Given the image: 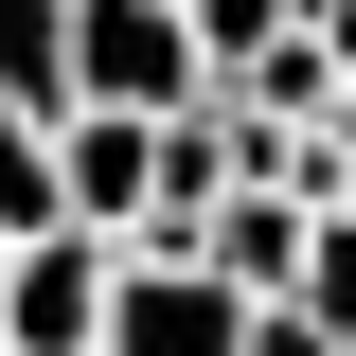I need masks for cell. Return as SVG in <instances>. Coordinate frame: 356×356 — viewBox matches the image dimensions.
Here are the masks:
<instances>
[{"instance_id": "cell-1", "label": "cell", "mask_w": 356, "mask_h": 356, "mask_svg": "<svg viewBox=\"0 0 356 356\" xmlns=\"http://www.w3.org/2000/svg\"><path fill=\"white\" fill-rule=\"evenodd\" d=\"M196 18L178 0H72V107H125V125H178L196 107Z\"/></svg>"}, {"instance_id": "cell-2", "label": "cell", "mask_w": 356, "mask_h": 356, "mask_svg": "<svg viewBox=\"0 0 356 356\" xmlns=\"http://www.w3.org/2000/svg\"><path fill=\"white\" fill-rule=\"evenodd\" d=\"M107 285H125L107 232H36V250H0V356H89V339H107Z\"/></svg>"}, {"instance_id": "cell-3", "label": "cell", "mask_w": 356, "mask_h": 356, "mask_svg": "<svg viewBox=\"0 0 356 356\" xmlns=\"http://www.w3.org/2000/svg\"><path fill=\"white\" fill-rule=\"evenodd\" d=\"M54 196H72V232H107V250H161V125L72 107V125H54Z\"/></svg>"}, {"instance_id": "cell-4", "label": "cell", "mask_w": 356, "mask_h": 356, "mask_svg": "<svg viewBox=\"0 0 356 356\" xmlns=\"http://www.w3.org/2000/svg\"><path fill=\"white\" fill-rule=\"evenodd\" d=\"M250 339V303H232L196 250H125V285H107V339L89 356H232Z\"/></svg>"}, {"instance_id": "cell-5", "label": "cell", "mask_w": 356, "mask_h": 356, "mask_svg": "<svg viewBox=\"0 0 356 356\" xmlns=\"http://www.w3.org/2000/svg\"><path fill=\"white\" fill-rule=\"evenodd\" d=\"M303 196H214V214H196V267H214L232 303H285V285H303Z\"/></svg>"}, {"instance_id": "cell-6", "label": "cell", "mask_w": 356, "mask_h": 356, "mask_svg": "<svg viewBox=\"0 0 356 356\" xmlns=\"http://www.w3.org/2000/svg\"><path fill=\"white\" fill-rule=\"evenodd\" d=\"M0 125H72V0H0Z\"/></svg>"}, {"instance_id": "cell-7", "label": "cell", "mask_w": 356, "mask_h": 356, "mask_svg": "<svg viewBox=\"0 0 356 356\" xmlns=\"http://www.w3.org/2000/svg\"><path fill=\"white\" fill-rule=\"evenodd\" d=\"M36 232H72V196H54V125H0V250H36Z\"/></svg>"}, {"instance_id": "cell-8", "label": "cell", "mask_w": 356, "mask_h": 356, "mask_svg": "<svg viewBox=\"0 0 356 356\" xmlns=\"http://www.w3.org/2000/svg\"><path fill=\"white\" fill-rule=\"evenodd\" d=\"M285 303H303L321 339L356 356V214H321V232H303V285H285Z\"/></svg>"}, {"instance_id": "cell-9", "label": "cell", "mask_w": 356, "mask_h": 356, "mask_svg": "<svg viewBox=\"0 0 356 356\" xmlns=\"http://www.w3.org/2000/svg\"><path fill=\"white\" fill-rule=\"evenodd\" d=\"M178 18H196V72H214V89H232V72H250V54H267V36H285V0H178Z\"/></svg>"}]
</instances>
